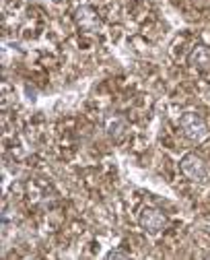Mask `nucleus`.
<instances>
[{
  "label": "nucleus",
  "mask_w": 210,
  "mask_h": 260,
  "mask_svg": "<svg viewBox=\"0 0 210 260\" xmlns=\"http://www.w3.org/2000/svg\"><path fill=\"white\" fill-rule=\"evenodd\" d=\"M180 168H182L184 176L190 178L192 182L202 184V182L208 180V166H206V161L200 155H196V153H186L182 157V161H180Z\"/></svg>",
  "instance_id": "2"
},
{
  "label": "nucleus",
  "mask_w": 210,
  "mask_h": 260,
  "mask_svg": "<svg viewBox=\"0 0 210 260\" xmlns=\"http://www.w3.org/2000/svg\"><path fill=\"white\" fill-rule=\"evenodd\" d=\"M188 62L192 64L194 69H198V71L208 69V67H210V48H206V46L194 48V50L190 52V56H188Z\"/></svg>",
  "instance_id": "4"
},
{
  "label": "nucleus",
  "mask_w": 210,
  "mask_h": 260,
  "mask_svg": "<svg viewBox=\"0 0 210 260\" xmlns=\"http://www.w3.org/2000/svg\"><path fill=\"white\" fill-rule=\"evenodd\" d=\"M105 130H108V135L112 137V139H116V141H120L124 135H126V122L122 120V118H118V116H114V118H110L108 120V124H105Z\"/></svg>",
  "instance_id": "6"
},
{
  "label": "nucleus",
  "mask_w": 210,
  "mask_h": 260,
  "mask_svg": "<svg viewBox=\"0 0 210 260\" xmlns=\"http://www.w3.org/2000/svg\"><path fill=\"white\" fill-rule=\"evenodd\" d=\"M208 260H210V258H208Z\"/></svg>",
  "instance_id": "8"
},
{
  "label": "nucleus",
  "mask_w": 210,
  "mask_h": 260,
  "mask_svg": "<svg viewBox=\"0 0 210 260\" xmlns=\"http://www.w3.org/2000/svg\"><path fill=\"white\" fill-rule=\"evenodd\" d=\"M105 260H130L124 252H120V250H114V252H110L108 254V258H105Z\"/></svg>",
  "instance_id": "7"
},
{
  "label": "nucleus",
  "mask_w": 210,
  "mask_h": 260,
  "mask_svg": "<svg viewBox=\"0 0 210 260\" xmlns=\"http://www.w3.org/2000/svg\"><path fill=\"white\" fill-rule=\"evenodd\" d=\"M138 223H140V227H143L147 234L157 236V234H161V232L165 230L167 219H165V215H163L159 209H155V207H145L143 211H140V215H138Z\"/></svg>",
  "instance_id": "3"
},
{
  "label": "nucleus",
  "mask_w": 210,
  "mask_h": 260,
  "mask_svg": "<svg viewBox=\"0 0 210 260\" xmlns=\"http://www.w3.org/2000/svg\"><path fill=\"white\" fill-rule=\"evenodd\" d=\"M77 23L83 27V29H95V27H99V19H97V15H95V11L93 9H89V7H81L79 11H77Z\"/></svg>",
  "instance_id": "5"
},
{
  "label": "nucleus",
  "mask_w": 210,
  "mask_h": 260,
  "mask_svg": "<svg viewBox=\"0 0 210 260\" xmlns=\"http://www.w3.org/2000/svg\"><path fill=\"white\" fill-rule=\"evenodd\" d=\"M180 126H182L184 137H186L188 141H192V143H202V141H206V139H208V133H210L208 124L204 122V118H202L200 114H196V112H186V114H182Z\"/></svg>",
  "instance_id": "1"
}]
</instances>
